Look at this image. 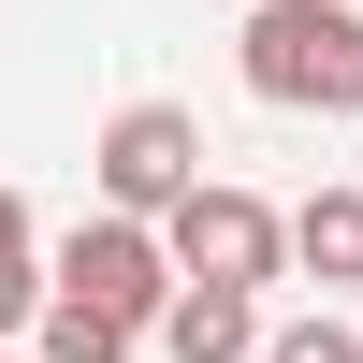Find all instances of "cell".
<instances>
[{"label": "cell", "mask_w": 363, "mask_h": 363, "mask_svg": "<svg viewBox=\"0 0 363 363\" xmlns=\"http://www.w3.org/2000/svg\"><path fill=\"white\" fill-rule=\"evenodd\" d=\"M233 44H247V87L277 116H363V15L349 0H262Z\"/></svg>", "instance_id": "1"}, {"label": "cell", "mask_w": 363, "mask_h": 363, "mask_svg": "<svg viewBox=\"0 0 363 363\" xmlns=\"http://www.w3.org/2000/svg\"><path fill=\"white\" fill-rule=\"evenodd\" d=\"M58 291H73V306H102V320H131V335L160 349V320H174V291H189V262H174L160 218H73Z\"/></svg>", "instance_id": "2"}, {"label": "cell", "mask_w": 363, "mask_h": 363, "mask_svg": "<svg viewBox=\"0 0 363 363\" xmlns=\"http://www.w3.org/2000/svg\"><path fill=\"white\" fill-rule=\"evenodd\" d=\"M102 218H174V203L203 189V116L189 102H116V131H102Z\"/></svg>", "instance_id": "3"}, {"label": "cell", "mask_w": 363, "mask_h": 363, "mask_svg": "<svg viewBox=\"0 0 363 363\" xmlns=\"http://www.w3.org/2000/svg\"><path fill=\"white\" fill-rule=\"evenodd\" d=\"M160 233H174V262H189L203 291H262V277H291V218H277L262 189H233V174H203Z\"/></svg>", "instance_id": "4"}, {"label": "cell", "mask_w": 363, "mask_h": 363, "mask_svg": "<svg viewBox=\"0 0 363 363\" xmlns=\"http://www.w3.org/2000/svg\"><path fill=\"white\" fill-rule=\"evenodd\" d=\"M262 335H277V320H262V291H174V320H160V363H262Z\"/></svg>", "instance_id": "5"}, {"label": "cell", "mask_w": 363, "mask_h": 363, "mask_svg": "<svg viewBox=\"0 0 363 363\" xmlns=\"http://www.w3.org/2000/svg\"><path fill=\"white\" fill-rule=\"evenodd\" d=\"M291 262H306L320 291H349V277H363V189H320V203H291Z\"/></svg>", "instance_id": "6"}, {"label": "cell", "mask_w": 363, "mask_h": 363, "mask_svg": "<svg viewBox=\"0 0 363 363\" xmlns=\"http://www.w3.org/2000/svg\"><path fill=\"white\" fill-rule=\"evenodd\" d=\"M44 306H58V262L29 247V203L0 189V335H44Z\"/></svg>", "instance_id": "7"}, {"label": "cell", "mask_w": 363, "mask_h": 363, "mask_svg": "<svg viewBox=\"0 0 363 363\" xmlns=\"http://www.w3.org/2000/svg\"><path fill=\"white\" fill-rule=\"evenodd\" d=\"M145 335H131V320H102V306H73V291H58V306H44V335H29V363H131Z\"/></svg>", "instance_id": "8"}, {"label": "cell", "mask_w": 363, "mask_h": 363, "mask_svg": "<svg viewBox=\"0 0 363 363\" xmlns=\"http://www.w3.org/2000/svg\"><path fill=\"white\" fill-rule=\"evenodd\" d=\"M262 363H363V335H349V320H277Z\"/></svg>", "instance_id": "9"}]
</instances>
